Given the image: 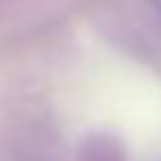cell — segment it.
Returning a JSON list of instances; mask_svg holds the SVG:
<instances>
[{"label": "cell", "instance_id": "cell-1", "mask_svg": "<svg viewBox=\"0 0 161 161\" xmlns=\"http://www.w3.org/2000/svg\"><path fill=\"white\" fill-rule=\"evenodd\" d=\"M88 161H122V156H119L116 142H110V139H91Z\"/></svg>", "mask_w": 161, "mask_h": 161}, {"label": "cell", "instance_id": "cell-2", "mask_svg": "<svg viewBox=\"0 0 161 161\" xmlns=\"http://www.w3.org/2000/svg\"><path fill=\"white\" fill-rule=\"evenodd\" d=\"M150 6H153V8H156V11L161 14V0H150Z\"/></svg>", "mask_w": 161, "mask_h": 161}]
</instances>
